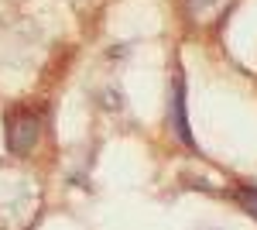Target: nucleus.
Returning <instances> with one entry per match:
<instances>
[{
    "mask_svg": "<svg viewBox=\"0 0 257 230\" xmlns=\"http://www.w3.org/2000/svg\"><path fill=\"white\" fill-rule=\"evenodd\" d=\"M41 134V117L28 107H14L11 114L4 117V137H7V148L14 155H28L38 144Z\"/></svg>",
    "mask_w": 257,
    "mask_h": 230,
    "instance_id": "f257e3e1",
    "label": "nucleus"
},
{
    "mask_svg": "<svg viewBox=\"0 0 257 230\" xmlns=\"http://www.w3.org/2000/svg\"><path fill=\"white\" fill-rule=\"evenodd\" d=\"M237 199H240V206H243V210H247V213L257 220V189H240Z\"/></svg>",
    "mask_w": 257,
    "mask_h": 230,
    "instance_id": "7ed1b4c3",
    "label": "nucleus"
},
{
    "mask_svg": "<svg viewBox=\"0 0 257 230\" xmlns=\"http://www.w3.org/2000/svg\"><path fill=\"white\" fill-rule=\"evenodd\" d=\"M172 107H175V131H178V137H182L185 144H192L189 120H185V86H182V79L175 83V100H172Z\"/></svg>",
    "mask_w": 257,
    "mask_h": 230,
    "instance_id": "f03ea898",
    "label": "nucleus"
}]
</instances>
